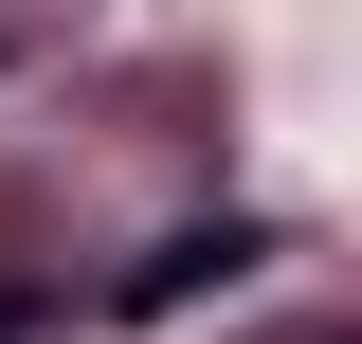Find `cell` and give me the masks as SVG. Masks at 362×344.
<instances>
[{"instance_id":"cell-1","label":"cell","mask_w":362,"mask_h":344,"mask_svg":"<svg viewBox=\"0 0 362 344\" xmlns=\"http://www.w3.org/2000/svg\"><path fill=\"white\" fill-rule=\"evenodd\" d=\"M0 344H18V308H0Z\"/></svg>"}]
</instances>
